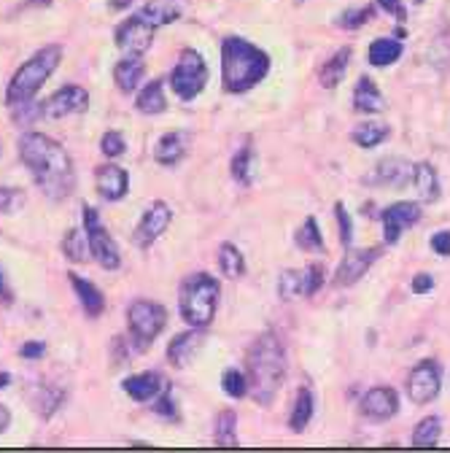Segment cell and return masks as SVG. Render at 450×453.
I'll return each mask as SVG.
<instances>
[{"label":"cell","mask_w":450,"mask_h":453,"mask_svg":"<svg viewBox=\"0 0 450 453\" xmlns=\"http://www.w3.org/2000/svg\"><path fill=\"white\" fill-rule=\"evenodd\" d=\"M19 157L46 197L65 200L73 195L76 189L73 159L54 138L43 133H25L19 138Z\"/></svg>","instance_id":"6da1fadb"},{"label":"cell","mask_w":450,"mask_h":453,"mask_svg":"<svg viewBox=\"0 0 450 453\" xmlns=\"http://www.w3.org/2000/svg\"><path fill=\"white\" fill-rule=\"evenodd\" d=\"M246 380L251 400L262 408L272 405L286 380V349L272 332L259 334L246 351Z\"/></svg>","instance_id":"7a4b0ae2"},{"label":"cell","mask_w":450,"mask_h":453,"mask_svg":"<svg viewBox=\"0 0 450 453\" xmlns=\"http://www.w3.org/2000/svg\"><path fill=\"white\" fill-rule=\"evenodd\" d=\"M270 73V57L240 35L221 41V84L230 95H243L264 81Z\"/></svg>","instance_id":"3957f363"},{"label":"cell","mask_w":450,"mask_h":453,"mask_svg":"<svg viewBox=\"0 0 450 453\" xmlns=\"http://www.w3.org/2000/svg\"><path fill=\"white\" fill-rule=\"evenodd\" d=\"M218 297H221V287L218 280L208 273H194L181 283L179 292V308L181 316L189 326L205 329L218 308Z\"/></svg>","instance_id":"277c9868"},{"label":"cell","mask_w":450,"mask_h":453,"mask_svg":"<svg viewBox=\"0 0 450 453\" xmlns=\"http://www.w3.org/2000/svg\"><path fill=\"white\" fill-rule=\"evenodd\" d=\"M63 60V46H43L41 51H35L27 63H22V68L11 76L9 89H6V103L17 105V103H27L38 95V89L46 84V79L57 71Z\"/></svg>","instance_id":"5b68a950"},{"label":"cell","mask_w":450,"mask_h":453,"mask_svg":"<svg viewBox=\"0 0 450 453\" xmlns=\"http://www.w3.org/2000/svg\"><path fill=\"white\" fill-rule=\"evenodd\" d=\"M164 324H167V311L151 300H135L127 308V326H130L133 343L138 351H146L154 343L162 334Z\"/></svg>","instance_id":"8992f818"},{"label":"cell","mask_w":450,"mask_h":453,"mask_svg":"<svg viewBox=\"0 0 450 453\" xmlns=\"http://www.w3.org/2000/svg\"><path fill=\"white\" fill-rule=\"evenodd\" d=\"M167 81H171V89L179 100H184V103L194 100L208 84V65L202 60V54L194 49H184Z\"/></svg>","instance_id":"52a82bcc"},{"label":"cell","mask_w":450,"mask_h":453,"mask_svg":"<svg viewBox=\"0 0 450 453\" xmlns=\"http://www.w3.org/2000/svg\"><path fill=\"white\" fill-rule=\"evenodd\" d=\"M84 233L89 241V254L103 270H117L122 265V257H119L114 238L108 235V230L103 226V221L92 205H84Z\"/></svg>","instance_id":"ba28073f"},{"label":"cell","mask_w":450,"mask_h":453,"mask_svg":"<svg viewBox=\"0 0 450 453\" xmlns=\"http://www.w3.org/2000/svg\"><path fill=\"white\" fill-rule=\"evenodd\" d=\"M324 265H310L305 270H284L278 278V295L280 300H300L313 297L324 283Z\"/></svg>","instance_id":"9c48e42d"},{"label":"cell","mask_w":450,"mask_h":453,"mask_svg":"<svg viewBox=\"0 0 450 453\" xmlns=\"http://www.w3.org/2000/svg\"><path fill=\"white\" fill-rule=\"evenodd\" d=\"M442 386V370L434 359H423L413 367L410 378H408V396L416 405H429L431 400H437Z\"/></svg>","instance_id":"30bf717a"},{"label":"cell","mask_w":450,"mask_h":453,"mask_svg":"<svg viewBox=\"0 0 450 453\" xmlns=\"http://www.w3.org/2000/svg\"><path fill=\"white\" fill-rule=\"evenodd\" d=\"M171 221H173V208L167 205L164 200H154L146 208L143 219L138 221V230H135V238H133L135 246L138 249H149L154 241H159L164 235V230L171 226Z\"/></svg>","instance_id":"8fae6325"},{"label":"cell","mask_w":450,"mask_h":453,"mask_svg":"<svg viewBox=\"0 0 450 453\" xmlns=\"http://www.w3.org/2000/svg\"><path fill=\"white\" fill-rule=\"evenodd\" d=\"M154 33H156V27L149 25V22L141 17V12H138V14H133L130 19H125V22L117 27V46H119L125 54L141 57V54H146V51L151 49Z\"/></svg>","instance_id":"7c38bea8"},{"label":"cell","mask_w":450,"mask_h":453,"mask_svg":"<svg viewBox=\"0 0 450 453\" xmlns=\"http://www.w3.org/2000/svg\"><path fill=\"white\" fill-rule=\"evenodd\" d=\"M413 170L416 165L410 159H402V157H388V159H380L375 165L372 173L364 179L367 184L372 187H388V189H405L410 181H413Z\"/></svg>","instance_id":"4fadbf2b"},{"label":"cell","mask_w":450,"mask_h":453,"mask_svg":"<svg viewBox=\"0 0 450 453\" xmlns=\"http://www.w3.org/2000/svg\"><path fill=\"white\" fill-rule=\"evenodd\" d=\"M89 108V95L84 87H63L54 92L46 103H43V117L49 119H65L71 113H84Z\"/></svg>","instance_id":"5bb4252c"},{"label":"cell","mask_w":450,"mask_h":453,"mask_svg":"<svg viewBox=\"0 0 450 453\" xmlns=\"http://www.w3.org/2000/svg\"><path fill=\"white\" fill-rule=\"evenodd\" d=\"M380 249H348L340 267L334 273V287H354L364 278V273L378 262Z\"/></svg>","instance_id":"9a60e30c"},{"label":"cell","mask_w":450,"mask_h":453,"mask_svg":"<svg viewBox=\"0 0 450 453\" xmlns=\"http://www.w3.org/2000/svg\"><path fill=\"white\" fill-rule=\"evenodd\" d=\"M421 205L418 203H393L383 211V238L385 243H397L408 226L421 221Z\"/></svg>","instance_id":"2e32d148"},{"label":"cell","mask_w":450,"mask_h":453,"mask_svg":"<svg viewBox=\"0 0 450 453\" xmlns=\"http://www.w3.org/2000/svg\"><path fill=\"white\" fill-rule=\"evenodd\" d=\"M95 187H97V195L108 203H117L127 195L130 189V176L127 170L119 167V165H100L95 170Z\"/></svg>","instance_id":"e0dca14e"},{"label":"cell","mask_w":450,"mask_h":453,"mask_svg":"<svg viewBox=\"0 0 450 453\" xmlns=\"http://www.w3.org/2000/svg\"><path fill=\"white\" fill-rule=\"evenodd\" d=\"M400 411V394L388 386H375L362 396V413L372 421H385L397 416Z\"/></svg>","instance_id":"ac0fdd59"},{"label":"cell","mask_w":450,"mask_h":453,"mask_svg":"<svg viewBox=\"0 0 450 453\" xmlns=\"http://www.w3.org/2000/svg\"><path fill=\"white\" fill-rule=\"evenodd\" d=\"M202 346H205V334L197 332V326H192V332H181L171 340V346H167V362L176 370H184L194 362Z\"/></svg>","instance_id":"d6986e66"},{"label":"cell","mask_w":450,"mask_h":453,"mask_svg":"<svg viewBox=\"0 0 450 453\" xmlns=\"http://www.w3.org/2000/svg\"><path fill=\"white\" fill-rule=\"evenodd\" d=\"M122 388L133 396L135 403H151L159 396V391L164 388V380L159 372H138V375H130L127 380H122Z\"/></svg>","instance_id":"ffe728a7"},{"label":"cell","mask_w":450,"mask_h":453,"mask_svg":"<svg viewBox=\"0 0 450 453\" xmlns=\"http://www.w3.org/2000/svg\"><path fill=\"white\" fill-rule=\"evenodd\" d=\"M189 146V135L187 133H164L156 146H154V159L164 167H173L184 159Z\"/></svg>","instance_id":"44dd1931"},{"label":"cell","mask_w":450,"mask_h":453,"mask_svg":"<svg viewBox=\"0 0 450 453\" xmlns=\"http://www.w3.org/2000/svg\"><path fill=\"white\" fill-rule=\"evenodd\" d=\"M351 54H354V49L351 46H343V49H337L329 57V60L324 63V68L318 71V81H321L324 89H334L337 84L346 79V71L351 65Z\"/></svg>","instance_id":"7402d4cb"},{"label":"cell","mask_w":450,"mask_h":453,"mask_svg":"<svg viewBox=\"0 0 450 453\" xmlns=\"http://www.w3.org/2000/svg\"><path fill=\"white\" fill-rule=\"evenodd\" d=\"M143 73H146V65H143L141 57H135V54L125 57V60H119V63H117V68H114L117 89H119V92H125V95H133V92L141 87Z\"/></svg>","instance_id":"603a6c76"},{"label":"cell","mask_w":450,"mask_h":453,"mask_svg":"<svg viewBox=\"0 0 450 453\" xmlns=\"http://www.w3.org/2000/svg\"><path fill=\"white\" fill-rule=\"evenodd\" d=\"M71 287H73V292H76V297H79V303H81V308L87 311L89 319H97L105 311V297H103V292L95 287L92 280L71 273Z\"/></svg>","instance_id":"cb8c5ba5"},{"label":"cell","mask_w":450,"mask_h":453,"mask_svg":"<svg viewBox=\"0 0 450 453\" xmlns=\"http://www.w3.org/2000/svg\"><path fill=\"white\" fill-rule=\"evenodd\" d=\"M354 108L359 113H380L385 111V100H383V92L378 89V84L364 76L356 81V89H354Z\"/></svg>","instance_id":"d4e9b609"},{"label":"cell","mask_w":450,"mask_h":453,"mask_svg":"<svg viewBox=\"0 0 450 453\" xmlns=\"http://www.w3.org/2000/svg\"><path fill=\"white\" fill-rule=\"evenodd\" d=\"M184 6H181V0H151L149 6L141 9V17L154 25V27H164V25H171L181 17Z\"/></svg>","instance_id":"484cf974"},{"label":"cell","mask_w":450,"mask_h":453,"mask_svg":"<svg viewBox=\"0 0 450 453\" xmlns=\"http://www.w3.org/2000/svg\"><path fill=\"white\" fill-rule=\"evenodd\" d=\"M402 57V41L400 38H378L372 41L370 46V54H367V60L370 65L375 68H388L393 65Z\"/></svg>","instance_id":"4316f807"},{"label":"cell","mask_w":450,"mask_h":453,"mask_svg":"<svg viewBox=\"0 0 450 453\" xmlns=\"http://www.w3.org/2000/svg\"><path fill=\"white\" fill-rule=\"evenodd\" d=\"M135 108H138L141 113H146V117H156V113H164V111H167V100H164L162 79L149 81V84L138 92Z\"/></svg>","instance_id":"83f0119b"},{"label":"cell","mask_w":450,"mask_h":453,"mask_svg":"<svg viewBox=\"0 0 450 453\" xmlns=\"http://www.w3.org/2000/svg\"><path fill=\"white\" fill-rule=\"evenodd\" d=\"M413 184L418 189V197L423 203H434L439 200V179H437V170L429 162H418L413 170Z\"/></svg>","instance_id":"f1b7e54d"},{"label":"cell","mask_w":450,"mask_h":453,"mask_svg":"<svg viewBox=\"0 0 450 453\" xmlns=\"http://www.w3.org/2000/svg\"><path fill=\"white\" fill-rule=\"evenodd\" d=\"M218 270L227 278L246 275V259H243V251L235 243H221L218 246Z\"/></svg>","instance_id":"f546056e"},{"label":"cell","mask_w":450,"mask_h":453,"mask_svg":"<svg viewBox=\"0 0 450 453\" xmlns=\"http://www.w3.org/2000/svg\"><path fill=\"white\" fill-rule=\"evenodd\" d=\"M388 135H391V127H388L385 122H362V125L351 133L354 143L362 146V149H375V146H380Z\"/></svg>","instance_id":"4dcf8cb0"},{"label":"cell","mask_w":450,"mask_h":453,"mask_svg":"<svg viewBox=\"0 0 450 453\" xmlns=\"http://www.w3.org/2000/svg\"><path fill=\"white\" fill-rule=\"evenodd\" d=\"M313 418V394L308 388H300L297 391V400H294V408H292V416H289V426L292 432H305L308 424Z\"/></svg>","instance_id":"1f68e13d"},{"label":"cell","mask_w":450,"mask_h":453,"mask_svg":"<svg viewBox=\"0 0 450 453\" xmlns=\"http://www.w3.org/2000/svg\"><path fill=\"white\" fill-rule=\"evenodd\" d=\"M254 170H256V157L251 146H243L235 157H233V179L240 187H251L254 184Z\"/></svg>","instance_id":"d6a6232c"},{"label":"cell","mask_w":450,"mask_h":453,"mask_svg":"<svg viewBox=\"0 0 450 453\" xmlns=\"http://www.w3.org/2000/svg\"><path fill=\"white\" fill-rule=\"evenodd\" d=\"M63 251H65V257L68 259H73V262H87L92 254H89V241H87V233L84 230H79V226H73V230H68L65 233V238H63Z\"/></svg>","instance_id":"836d02e7"},{"label":"cell","mask_w":450,"mask_h":453,"mask_svg":"<svg viewBox=\"0 0 450 453\" xmlns=\"http://www.w3.org/2000/svg\"><path fill=\"white\" fill-rule=\"evenodd\" d=\"M216 442L218 445H238V416L235 411H221L218 418H216V432H213Z\"/></svg>","instance_id":"e575fe53"},{"label":"cell","mask_w":450,"mask_h":453,"mask_svg":"<svg viewBox=\"0 0 450 453\" xmlns=\"http://www.w3.org/2000/svg\"><path fill=\"white\" fill-rule=\"evenodd\" d=\"M294 243H297L302 251H324V235H321L318 221H316L313 216H308V219H305V224L297 230Z\"/></svg>","instance_id":"d590c367"},{"label":"cell","mask_w":450,"mask_h":453,"mask_svg":"<svg viewBox=\"0 0 450 453\" xmlns=\"http://www.w3.org/2000/svg\"><path fill=\"white\" fill-rule=\"evenodd\" d=\"M439 437H442V421H439L437 416H429V418H423V421L416 426V432H413V445H416V448H431V445L439 442Z\"/></svg>","instance_id":"8d00e7d4"},{"label":"cell","mask_w":450,"mask_h":453,"mask_svg":"<svg viewBox=\"0 0 450 453\" xmlns=\"http://www.w3.org/2000/svg\"><path fill=\"white\" fill-rule=\"evenodd\" d=\"M221 388L227 396H233V400H243V396L248 394V380H246V372L230 367V370H224L221 375Z\"/></svg>","instance_id":"74e56055"},{"label":"cell","mask_w":450,"mask_h":453,"mask_svg":"<svg viewBox=\"0 0 450 453\" xmlns=\"http://www.w3.org/2000/svg\"><path fill=\"white\" fill-rule=\"evenodd\" d=\"M60 403H63V391H51L46 386H41L38 394L33 396V405L43 418H51V413L60 408Z\"/></svg>","instance_id":"f35d334b"},{"label":"cell","mask_w":450,"mask_h":453,"mask_svg":"<svg viewBox=\"0 0 450 453\" xmlns=\"http://www.w3.org/2000/svg\"><path fill=\"white\" fill-rule=\"evenodd\" d=\"M25 200L27 195L19 187H0V213H17Z\"/></svg>","instance_id":"ab89813d"},{"label":"cell","mask_w":450,"mask_h":453,"mask_svg":"<svg viewBox=\"0 0 450 453\" xmlns=\"http://www.w3.org/2000/svg\"><path fill=\"white\" fill-rule=\"evenodd\" d=\"M100 149L108 159H117L127 151V143H125V135L122 133H105L103 141H100Z\"/></svg>","instance_id":"60d3db41"},{"label":"cell","mask_w":450,"mask_h":453,"mask_svg":"<svg viewBox=\"0 0 450 453\" xmlns=\"http://www.w3.org/2000/svg\"><path fill=\"white\" fill-rule=\"evenodd\" d=\"M372 12H375V6H359V9H351V12H346V14L340 17V27H351V30H356V27H362L364 22H370V19H372Z\"/></svg>","instance_id":"b9f144b4"},{"label":"cell","mask_w":450,"mask_h":453,"mask_svg":"<svg viewBox=\"0 0 450 453\" xmlns=\"http://www.w3.org/2000/svg\"><path fill=\"white\" fill-rule=\"evenodd\" d=\"M334 216H337V224H340V241L346 243V246H351V241H354V226H351V216L346 213V208L337 203L334 205Z\"/></svg>","instance_id":"7bdbcfd3"},{"label":"cell","mask_w":450,"mask_h":453,"mask_svg":"<svg viewBox=\"0 0 450 453\" xmlns=\"http://www.w3.org/2000/svg\"><path fill=\"white\" fill-rule=\"evenodd\" d=\"M431 249L439 257H450V230H439L437 235H431Z\"/></svg>","instance_id":"ee69618b"},{"label":"cell","mask_w":450,"mask_h":453,"mask_svg":"<svg viewBox=\"0 0 450 453\" xmlns=\"http://www.w3.org/2000/svg\"><path fill=\"white\" fill-rule=\"evenodd\" d=\"M378 4H380V9H385L388 14L397 17L400 22H405V19H408V9H405L402 0H378Z\"/></svg>","instance_id":"f6af8a7d"},{"label":"cell","mask_w":450,"mask_h":453,"mask_svg":"<svg viewBox=\"0 0 450 453\" xmlns=\"http://www.w3.org/2000/svg\"><path fill=\"white\" fill-rule=\"evenodd\" d=\"M431 287H434V278H431V275H426V273L416 275V280H413V292H416V295H423V292H429Z\"/></svg>","instance_id":"bcb514c9"},{"label":"cell","mask_w":450,"mask_h":453,"mask_svg":"<svg viewBox=\"0 0 450 453\" xmlns=\"http://www.w3.org/2000/svg\"><path fill=\"white\" fill-rule=\"evenodd\" d=\"M46 354V346L43 343H25L22 346V357L25 359H41Z\"/></svg>","instance_id":"7dc6e473"},{"label":"cell","mask_w":450,"mask_h":453,"mask_svg":"<svg viewBox=\"0 0 450 453\" xmlns=\"http://www.w3.org/2000/svg\"><path fill=\"white\" fill-rule=\"evenodd\" d=\"M159 403H162V405H156V411H159V413H167V416H173V413H176V408H173V400H171V396H167V394L162 396Z\"/></svg>","instance_id":"c3c4849f"},{"label":"cell","mask_w":450,"mask_h":453,"mask_svg":"<svg viewBox=\"0 0 450 453\" xmlns=\"http://www.w3.org/2000/svg\"><path fill=\"white\" fill-rule=\"evenodd\" d=\"M9 424H11V413H9L6 405H0V434L9 429Z\"/></svg>","instance_id":"681fc988"},{"label":"cell","mask_w":450,"mask_h":453,"mask_svg":"<svg viewBox=\"0 0 450 453\" xmlns=\"http://www.w3.org/2000/svg\"><path fill=\"white\" fill-rule=\"evenodd\" d=\"M11 383V375L9 372H0V388H6Z\"/></svg>","instance_id":"f907efd6"},{"label":"cell","mask_w":450,"mask_h":453,"mask_svg":"<svg viewBox=\"0 0 450 453\" xmlns=\"http://www.w3.org/2000/svg\"><path fill=\"white\" fill-rule=\"evenodd\" d=\"M0 297H6V300H9V292H6V287H4V275H0Z\"/></svg>","instance_id":"816d5d0a"}]
</instances>
